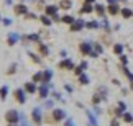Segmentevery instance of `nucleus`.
<instances>
[{
	"instance_id": "f257e3e1",
	"label": "nucleus",
	"mask_w": 133,
	"mask_h": 126,
	"mask_svg": "<svg viewBox=\"0 0 133 126\" xmlns=\"http://www.w3.org/2000/svg\"><path fill=\"white\" fill-rule=\"evenodd\" d=\"M5 118H7V123H18L20 120V115L17 110H10V112H7V115H5Z\"/></svg>"
},
{
	"instance_id": "f03ea898",
	"label": "nucleus",
	"mask_w": 133,
	"mask_h": 126,
	"mask_svg": "<svg viewBox=\"0 0 133 126\" xmlns=\"http://www.w3.org/2000/svg\"><path fill=\"white\" fill-rule=\"evenodd\" d=\"M85 26V23L82 21V20H76V21L71 25V31H81Z\"/></svg>"
},
{
	"instance_id": "7ed1b4c3",
	"label": "nucleus",
	"mask_w": 133,
	"mask_h": 126,
	"mask_svg": "<svg viewBox=\"0 0 133 126\" xmlns=\"http://www.w3.org/2000/svg\"><path fill=\"white\" fill-rule=\"evenodd\" d=\"M59 67H61V69H71V70H72V69H74V64H72V61H71V59H64V61L59 62Z\"/></svg>"
},
{
	"instance_id": "20e7f679",
	"label": "nucleus",
	"mask_w": 133,
	"mask_h": 126,
	"mask_svg": "<svg viewBox=\"0 0 133 126\" xmlns=\"http://www.w3.org/2000/svg\"><path fill=\"white\" fill-rule=\"evenodd\" d=\"M31 116H33V120H35V123H41V110L39 108H35L33 110V113H31Z\"/></svg>"
},
{
	"instance_id": "39448f33",
	"label": "nucleus",
	"mask_w": 133,
	"mask_h": 126,
	"mask_svg": "<svg viewBox=\"0 0 133 126\" xmlns=\"http://www.w3.org/2000/svg\"><path fill=\"white\" fill-rule=\"evenodd\" d=\"M15 97H17V100H18L20 103H25V100H26V98H25V92H23L22 88L15 90Z\"/></svg>"
},
{
	"instance_id": "423d86ee",
	"label": "nucleus",
	"mask_w": 133,
	"mask_h": 126,
	"mask_svg": "<svg viewBox=\"0 0 133 126\" xmlns=\"http://www.w3.org/2000/svg\"><path fill=\"white\" fill-rule=\"evenodd\" d=\"M15 13L17 15H26L28 13L26 5H17V7H15Z\"/></svg>"
},
{
	"instance_id": "0eeeda50",
	"label": "nucleus",
	"mask_w": 133,
	"mask_h": 126,
	"mask_svg": "<svg viewBox=\"0 0 133 126\" xmlns=\"http://www.w3.org/2000/svg\"><path fill=\"white\" fill-rule=\"evenodd\" d=\"M85 69H87V62H85V61H84V62H81V64L77 65V67H76V69H74V72H76V74H77V75H81V74H82V72H84V70H85Z\"/></svg>"
},
{
	"instance_id": "6e6552de",
	"label": "nucleus",
	"mask_w": 133,
	"mask_h": 126,
	"mask_svg": "<svg viewBox=\"0 0 133 126\" xmlns=\"http://www.w3.org/2000/svg\"><path fill=\"white\" fill-rule=\"evenodd\" d=\"M81 51H82L84 54H92V48L89 43H82L81 44Z\"/></svg>"
},
{
	"instance_id": "1a4fd4ad",
	"label": "nucleus",
	"mask_w": 133,
	"mask_h": 126,
	"mask_svg": "<svg viewBox=\"0 0 133 126\" xmlns=\"http://www.w3.org/2000/svg\"><path fill=\"white\" fill-rule=\"evenodd\" d=\"M18 38H20V36H18L17 33H10V34H8V44H10V46H13V44L18 41Z\"/></svg>"
},
{
	"instance_id": "9d476101",
	"label": "nucleus",
	"mask_w": 133,
	"mask_h": 126,
	"mask_svg": "<svg viewBox=\"0 0 133 126\" xmlns=\"http://www.w3.org/2000/svg\"><path fill=\"white\" fill-rule=\"evenodd\" d=\"M118 12H120V8H118V5H117V3H110L109 5V13L110 15H117Z\"/></svg>"
},
{
	"instance_id": "9b49d317",
	"label": "nucleus",
	"mask_w": 133,
	"mask_h": 126,
	"mask_svg": "<svg viewBox=\"0 0 133 126\" xmlns=\"http://www.w3.org/2000/svg\"><path fill=\"white\" fill-rule=\"evenodd\" d=\"M51 77H53V72H51V70H44L43 72V82L44 84H48L51 80Z\"/></svg>"
},
{
	"instance_id": "f8f14e48",
	"label": "nucleus",
	"mask_w": 133,
	"mask_h": 126,
	"mask_svg": "<svg viewBox=\"0 0 133 126\" xmlns=\"http://www.w3.org/2000/svg\"><path fill=\"white\" fill-rule=\"evenodd\" d=\"M56 12H58V7H54V5H49V7H46V15H56Z\"/></svg>"
},
{
	"instance_id": "ddd939ff",
	"label": "nucleus",
	"mask_w": 133,
	"mask_h": 126,
	"mask_svg": "<svg viewBox=\"0 0 133 126\" xmlns=\"http://www.w3.org/2000/svg\"><path fill=\"white\" fill-rule=\"evenodd\" d=\"M92 10H94V7H92L90 3H87V2H85V3H84V7H82V10H81V12H82V13H90Z\"/></svg>"
},
{
	"instance_id": "4468645a",
	"label": "nucleus",
	"mask_w": 133,
	"mask_h": 126,
	"mask_svg": "<svg viewBox=\"0 0 133 126\" xmlns=\"http://www.w3.org/2000/svg\"><path fill=\"white\" fill-rule=\"evenodd\" d=\"M59 7H61V8H64V10H69L71 7H72V3H71L69 0H63V2L59 3Z\"/></svg>"
},
{
	"instance_id": "2eb2a0df",
	"label": "nucleus",
	"mask_w": 133,
	"mask_h": 126,
	"mask_svg": "<svg viewBox=\"0 0 133 126\" xmlns=\"http://www.w3.org/2000/svg\"><path fill=\"white\" fill-rule=\"evenodd\" d=\"M66 116V113L63 112V110H54V118L56 120H63Z\"/></svg>"
},
{
	"instance_id": "dca6fc26",
	"label": "nucleus",
	"mask_w": 133,
	"mask_h": 126,
	"mask_svg": "<svg viewBox=\"0 0 133 126\" xmlns=\"http://www.w3.org/2000/svg\"><path fill=\"white\" fill-rule=\"evenodd\" d=\"M85 115H87V116H89V121H90V126H97V121H95V116H94V115H92V113L89 112V110H87V112H85Z\"/></svg>"
},
{
	"instance_id": "f3484780",
	"label": "nucleus",
	"mask_w": 133,
	"mask_h": 126,
	"mask_svg": "<svg viewBox=\"0 0 133 126\" xmlns=\"http://www.w3.org/2000/svg\"><path fill=\"white\" fill-rule=\"evenodd\" d=\"M25 88H26L28 93H35V92H36V85H35V84H26Z\"/></svg>"
},
{
	"instance_id": "a211bd4d",
	"label": "nucleus",
	"mask_w": 133,
	"mask_h": 126,
	"mask_svg": "<svg viewBox=\"0 0 133 126\" xmlns=\"http://www.w3.org/2000/svg\"><path fill=\"white\" fill-rule=\"evenodd\" d=\"M39 97H41V98L48 97V87H46V85H43V87L39 88Z\"/></svg>"
},
{
	"instance_id": "6ab92c4d",
	"label": "nucleus",
	"mask_w": 133,
	"mask_h": 126,
	"mask_svg": "<svg viewBox=\"0 0 133 126\" xmlns=\"http://www.w3.org/2000/svg\"><path fill=\"white\" fill-rule=\"evenodd\" d=\"M79 82L82 84V85H87L89 84V77H87V75H84V74H81L79 75Z\"/></svg>"
},
{
	"instance_id": "aec40b11",
	"label": "nucleus",
	"mask_w": 133,
	"mask_h": 126,
	"mask_svg": "<svg viewBox=\"0 0 133 126\" xmlns=\"http://www.w3.org/2000/svg\"><path fill=\"white\" fill-rule=\"evenodd\" d=\"M122 15H123V18H130L131 15H133V12H131L130 8H123V10H122Z\"/></svg>"
},
{
	"instance_id": "412c9836",
	"label": "nucleus",
	"mask_w": 133,
	"mask_h": 126,
	"mask_svg": "<svg viewBox=\"0 0 133 126\" xmlns=\"http://www.w3.org/2000/svg\"><path fill=\"white\" fill-rule=\"evenodd\" d=\"M7 93H8V87H2V88H0V98H2V100H5Z\"/></svg>"
},
{
	"instance_id": "4be33fe9",
	"label": "nucleus",
	"mask_w": 133,
	"mask_h": 126,
	"mask_svg": "<svg viewBox=\"0 0 133 126\" xmlns=\"http://www.w3.org/2000/svg\"><path fill=\"white\" fill-rule=\"evenodd\" d=\"M63 21H64V23H69V25H72V23L76 21V20H74L72 17H71V15H66V17H63Z\"/></svg>"
},
{
	"instance_id": "5701e85b",
	"label": "nucleus",
	"mask_w": 133,
	"mask_h": 126,
	"mask_svg": "<svg viewBox=\"0 0 133 126\" xmlns=\"http://www.w3.org/2000/svg\"><path fill=\"white\" fill-rule=\"evenodd\" d=\"M95 12L100 15V17H104V13H105V8L102 7V5H95Z\"/></svg>"
},
{
	"instance_id": "b1692460",
	"label": "nucleus",
	"mask_w": 133,
	"mask_h": 126,
	"mask_svg": "<svg viewBox=\"0 0 133 126\" xmlns=\"http://www.w3.org/2000/svg\"><path fill=\"white\" fill-rule=\"evenodd\" d=\"M122 51H123V46H122V44H115L114 46V53L115 54H122Z\"/></svg>"
},
{
	"instance_id": "393cba45",
	"label": "nucleus",
	"mask_w": 133,
	"mask_h": 126,
	"mask_svg": "<svg viewBox=\"0 0 133 126\" xmlns=\"http://www.w3.org/2000/svg\"><path fill=\"white\" fill-rule=\"evenodd\" d=\"M125 110H127L125 103H123V102H120V103H118V110H117V113H118V115H122V113L125 112Z\"/></svg>"
},
{
	"instance_id": "a878e982",
	"label": "nucleus",
	"mask_w": 133,
	"mask_h": 126,
	"mask_svg": "<svg viewBox=\"0 0 133 126\" xmlns=\"http://www.w3.org/2000/svg\"><path fill=\"white\" fill-rule=\"evenodd\" d=\"M39 80H43V74L41 72H36L33 75V82H39Z\"/></svg>"
},
{
	"instance_id": "bb28decb",
	"label": "nucleus",
	"mask_w": 133,
	"mask_h": 126,
	"mask_svg": "<svg viewBox=\"0 0 133 126\" xmlns=\"http://www.w3.org/2000/svg\"><path fill=\"white\" fill-rule=\"evenodd\" d=\"M85 26L90 28V29H95V28H99V23H97V21H90V23L85 25Z\"/></svg>"
},
{
	"instance_id": "cd10ccee",
	"label": "nucleus",
	"mask_w": 133,
	"mask_h": 126,
	"mask_svg": "<svg viewBox=\"0 0 133 126\" xmlns=\"http://www.w3.org/2000/svg\"><path fill=\"white\" fill-rule=\"evenodd\" d=\"M123 120H125V121H128V123H131L133 121V116H131L130 113H123Z\"/></svg>"
},
{
	"instance_id": "c85d7f7f",
	"label": "nucleus",
	"mask_w": 133,
	"mask_h": 126,
	"mask_svg": "<svg viewBox=\"0 0 133 126\" xmlns=\"http://www.w3.org/2000/svg\"><path fill=\"white\" fill-rule=\"evenodd\" d=\"M41 21L46 25V26H49V25H51V20H49L48 17H43V18H41Z\"/></svg>"
},
{
	"instance_id": "c756f323",
	"label": "nucleus",
	"mask_w": 133,
	"mask_h": 126,
	"mask_svg": "<svg viewBox=\"0 0 133 126\" xmlns=\"http://www.w3.org/2000/svg\"><path fill=\"white\" fill-rule=\"evenodd\" d=\"M15 70H17V64H12L8 69V74H15Z\"/></svg>"
},
{
	"instance_id": "7c9ffc66",
	"label": "nucleus",
	"mask_w": 133,
	"mask_h": 126,
	"mask_svg": "<svg viewBox=\"0 0 133 126\" xmlns=\"http://www.w3.org/2000/svg\"><path fill=\"white\" fill-rule=\"evenodd\" d=\"M30 57H31L33 61H35V62H39V57H36V56H35L33 53H30Z\"/></svg>"
},
{
	"instance_id": "2f4dec72",
	"label": "nucleus",
	"mask_w": 133,
	"mask_h": 126,
	"mask_svg": "<svg viewBox=\"0 0 133 126\" xmlns=\"http://www.w3.org/2000/svg\"><path fill=\"white\" fill-rule=\"evenodd\" d=\"M95 53H97V54L102 53V46H100V44H95Z\"/></svg>"
},
{
	"instance_id": "473e14b6",
	"label": "nucleus",
	"mask_w": 133,
	"mask_h": 126,
	"mask_svg": "<svg viewBox=\"0 0 133 126\" xmlns=\"http://www.w3.org/2000/svg\"><path fill=\"white\" fill-rule=\"evenodd\" d=\"M39 48H41V53H43V54H48V48H46V46H43V44H39Z\"/></svg>"
},
{
	"instance_id": "72a5a7b5",
	"label": "nucleus",
	"mask_w": 133,
	"mask_h": 126,
	"mask_svg": "<svg viewBox=\"0 0 133 126\" xmlns=\"http://www.w3.org/2000/svg\"><path fill=\"white\" fill-rule=\"evenodd\" d=\"M28 39H31V41H38V36H36V34H30Z\"/></svg>"
},
{
	"instance_id": "f704fd0d",
	"label": "nucleus",
	"mask_w": 133,
	"mask_h": 126,
	"mask_svg": "<svg viewBox=\"0 0 133 126\" xmlns=\"http://www.w3.org/2000/svg\"><path fill=\"white\" fill-rule=\"evenodd\" d=\"M100 102V95L97 93V95H94V103H99Z\"/></svg>"
},
{
	"instance_id": "c9c22d12",
	"label": "nucleus",
	"mask_w": 133,
	"mask_h": 126,
	"mask_svg": "<svg viewBox=\"0 0 133 126\" xmlns=\"http://www.w3.org/2000/svg\"><path fill=\"white\" fill-rule=\"evenodd\" d=\"M26 18H30V20H35V18H36V15H35V13H26Z\"/></svg>"
},
{
	"instance_id": "e433bc0d",
	"label": "nucleus",
	"mask_w": 133,
	"mask_h": 126,
	"mask_svg": "<svg viewBox=\"0 0 133 126\" xmlns=\"http://www.w3.org/2000/svg\"><path fill=\"white\" fill-rule=\"evenodd\" d=\"M66 126H74V121H72V118H69L68 121H66Z\"/></svg>"
},
{
	"instance_id": "4c0bfd02",
	"label": "nucleus",
	"mask_w": 133,
	"mask_h": 126,
	"mask_svg": "<svg viewBox=\"0 0 133 126\" xmlns=\"http://www.w3.org/2000/svg\"><path fill=\"white\" fill-rule=\"evenodd\" d=\"M3 25H5V26H10V25H12V20H7V18H5L3 20Z\"/></svg>"
},
{
	"instance_id": "58836bf2",
	"label": "nucleus",
	"mask_w": 133,
	"mask_h": 126,
	"mask_svg": "<svg viewBox=\"0 0 133 126\" xmlns=\"http://www.w3.org/2000/svg\"><path fill=\"white\" fill-rule=\"evenodd\" d=\"M53 97H54V98H56V100H61V95H59V93H58V92H56V93H54V95H53Z\"/></svg>"
},
{
	"instance_id": "ea45409f",
	"label": "nucleus",
	"mask_w": 133,
	"mask_h": 126,
	"mask_svg": "<svg viewBox=\"0 0 133 126\" xmlns=\"http://www.w3.org/2000/svg\"><path fill=\"white\" fill-rule=\"evenodd\" d=\"M110 126H118V123H117V121H115V120H114V121H112V123H110Z\"/></svg>"
},
{
	"instance_id": "a19ab883",
	"label": "nucleus",
	"mask_w": 133,
	"mask_h": 126,
	"mask_svg": "<svg viewBox=\"0 0 133 126\" xmlns=\"http://www.w3.org/2000/svg\"><path fill=\"white\" fill-rule=\"evenodd\" d=\"M22 126H28V123H26V121L23 120V121H22Z\"/></svg>"
},
{
	"instance_id": "79ce46f5",
	"label": "nucleus",
	"mask_w": 133,
	"mask_h": 126,
	"mask_svg": "<svg viewBox=\"0 0 133 126\" xmlns=\"http://www.w3.org/2000/svg\"><path fill=\"white\" fill-rule=\"evenodd\" d=\"M109 3H117V0H107Z\"/></svg>"
},
{
	"instance_id": "37998d69",
	"label": "nucleus",
	"mask_w": 133,
	"mask_h": 126,
	"mask_svg": "<svg viewBox=\"0 0 133 126\" xmlns=\"http://www.w3.org/2000/svg\"><path fill=\"white\" fill-rule=\"evenodd\" d=\"M85 2H87V3H92V2H95V0H85Z\"/></svg>"
},
{
	"instance_id": "c03bdc74",
	"label": "nucleus",
	"mask_w": 133,
	"mask_h": 126,
	"mask_svg": "<svg viewBox=\"0 0 133 126\" xmlns=\"http://www.w3.org/2000/svg\"><path fill=\"white\" fill-rule=\"evenodd\" d=\"M10 126H17V123H10Z\"/></svg>"
},
{
	"instance_id": "a18cd8bd",
	"label": "nucleus",
	"mask_w": 133,
	"mask_h": 126,
	"mask_svg": "<svg viewBox=\"0 0 133 126\" xmlns=\"http://www.w3.org/2000/svg\"><path fill=\"white\" fill-rule=\"evenodd\" d=\"M5 2H7V3H12V0H5Z\"/></svg>"
}]
</instances>
